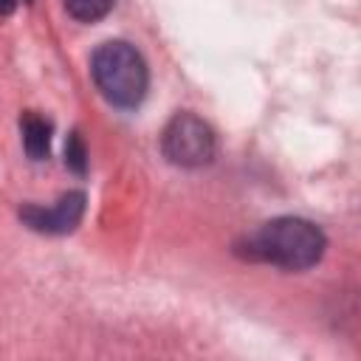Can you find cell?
Here are the masks:
<instances>
[{
	"label": "cell",
	"instance_id": "cell-1",
	"mask_svg": "<svg viewBox=\"0 0 361 361\" xmlns=\"http://www.w3.org/2000/svg\"><path fill=\"white\" fill-rule=\"evenodd\" d=\"M324 234L305 217H276L248 240V257L274 262L285 271H305L324 254Z\"/></svg>",
	"mask_w": 361,
	"mask_h": 361
},
{
	"label": "cell",
	"instance_id": "cell-2",
	"mask_svg": "<svg viewBox=\"0 0 361 361\" xmlns=\"http://www.w3.org/2000/svg\"><path fill=\"white\" fill-rule=\"evenodd\" d=\"M90 73L102 96L116 107H135L147 93V62L127 42H104L90 59Z\"/></svg>",
	"mask_w": 361,
	"mask_h": 361
},
{
	"label": "cell",
	"instance_id": "cell-3",
	"mask_svg": "<svg viewBox=\"0 0 361 361\" xmlns=\"http://www.w3.org/2000/svg\"><path fill=\"white\" fill-rule=\"evenodd\" d=\"M161 147L172 164L195 169V166H206L214 158L217 141H214L212 127L203 118H197L192 113H178L166 124Z\"/></svg>",
	"mask_w": 361,
	"mask_h": 361
},
{
	"label": "cell",
	"instance_id": "cell-4",
	"mask_svg": "<svg viewBox=\"0 0 361 361\" xmlns=\"http://www.w3.org/2000/svg\"><path fill=\"white\" fill-rule=\"evenodd\" d=\"M82 212H85V195L82 192H68L59 197L56 206L51 209H39V206H25L20 212V217L37 228V231H48V234H65L71 231L79 220H82Z\"/></svg>",
	"mask_w": 361,
	"mask_h": 361
},
{
	"label": "cell",
	"instance_id": "cell-5",
	"mask_svg": "<svg viewBox=\"0 0 361 361\" xmlns=\"http://www.w3.org/2000/svg\"><path fill=\"white\" fill-rule=\"evenodd\" d=\"M20 130H23V144H25V152H28L34 161L48 158L51 124H48L42 116H37V113H23V118H20Z\"/></svg>",
	"mask_w": 361,
	"mask_h": 361
},
{
	"label": "cell",
	"instance_id": "cell-6",
	"mask_svg": "<svg viewBox=\"0 0 361 361\" xmlns=\"http://www.w3.org/2000/svg\"><path fill=\"white\" fill-rule=\"evenodd\" d=\"M113 3L116 0H65V8L71 17H76L82 23H96L113 8Z\"/></svg>",
	"mask_w": 361,
	"mask_h": 361
},
{
	"label": "cell",
	"instance_id": "cell-7",
	"mask_svg": "<svg viewBox=\"0 0 361 361\" xmlns=\"http://www.w3.org/2000/svg\"><path fill=\"white\" fill-rule=\"evenodd\" d=\"M65 164L73 169V172H85V166H87V149H85V141H82V135L79 133H71V138H68V147H65Z\"/></svg>",
	"mask_w": 361,
	"mask_h": 361
},
{
	"label": "cell",
	"instance_id": "cell-8",
	"mask_svg": "<svg viewBox=\"0 0 361 361\" xmlns=\"http://www.w3.org/2000/svg\"><path fill=\"white\" fill-rule=\"evenodd\" d=\"M17 8V0H0V17H8Z\"/></svg>",
	"mask_w": 361,
	"mask_h": 361
}]
</instances>
